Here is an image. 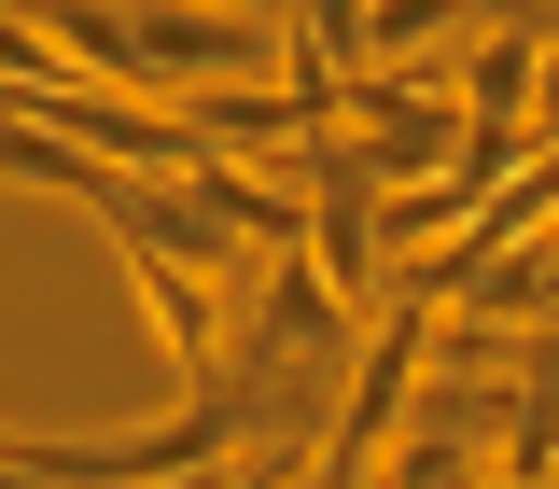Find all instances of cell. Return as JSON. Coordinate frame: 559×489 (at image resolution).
<instances>
[{
  "label": "cell",
  "mask_w": 559,
  "mask_h": 489,
  "mask_svg": "<svg viewBox=\"0 0 559 489\" xmlns=\"http://www.w3.org/2000/svg\"><path fill=\"white\" fill-rule=\"evenodd\" d=\"M210 14H294V0H210Z\"/></svg>",
  "instance_id": "obj_4"
},
{
  "label": "cell",
  "mask_w": 559,
  "mask_h": 489,
  "mask_svg": "<svg viewBox=\"0 0 559 489\" xmlns=\"http://www.w3.org/2000/svg\"><path fill=\"white\" fill-rule=\"evenodd\" d=\"M127 294H140V322L168 336V392H182V406H197V392H224V294H210V266L127 252Z\"/></svg>",
  "instance_id": "obj_1"
},
{
  "label": "cell",
  "mask_w": 559,
  "mask_h": 489,
  "mask_svg": "<svg viewBox=\"0 0 559 489\" xmlns=\"http://www.w3.org/2000/svg\"><path fill=\"white\" fill-rule=\"evenodd\" d=\"M448 98H462V127H532V98H546V14H489L448 57Z\"/></svg>",
  "instance_id": "obj_2"
},
{
  "label": "cell",
  "mask_w": 559,
  "mask_h": 489,
  "mask_svg": "<svg viewBox=\"0 0 559 489\" xmlns=\"http://www.w3.org/2000/svg\"><path fill=\"white\" fill-rule=\"evenodd\" d=\"M433 28H462V0H364V70H419Z\"/></svg>",
  "instance_id": "obj_3"
},
{
  "label": "cell",
  "mask_w": 559,
  "mask_h": 489,
  "mask_svg": "<svg viewBox=\"0 0 559 489\" xmlns=\"http://www.w3.org/2000/svg\"><path fill=\"white\" fill-rule=\"evenodd\" d=\"M489 489H503V476H489Z\"/></svg>",
  "instance_id": "obj_5"
}]
</instances>
